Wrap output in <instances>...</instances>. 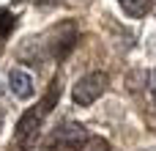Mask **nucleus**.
<instances>
[{
  "mask_svg": "<svg viewBox=\"0 0 156 151\" xmlns=\"http://www.w3.org/2000/svg\"><path fill=\"white\" fill-rule=\"evenodd\" d=\"M118 3H121L123 14H129V17H134V19L145 17V14H148V6H151V0H118Z\"/></svg>",
  "mask_w": 156,
  "mask_h": 151,
  "instance_id": "39448f33",
  "label": "nucleus"
},
{
  "mask_svg": "<svg viewBox=\"0 0 156 151\" xmlns=\"http://www.w3.org/2000/svg\"><path fill=\"white\" fill-rule=\"evenodd\" d=\"M0 127H3V113H0Z\"/></svg>",
  "mask_w": 156,
  "mask_h": 151,
  "instance_id": "6e6552de",
  "label": "nucleus"
},
{
  "mask_svg": "<svg viewBox=\"0 0 156 151\" xmlns=\"http://www.w3.org/2000/svg\"><path fill=\"white\" fill-rule=\"evenodd\" d=\"M148 77H151V80H148V88H151V96H154V102H156V69L148 74Z\"/></svg>",
  "mask_w": 156,
  "mask_h": 151,
  "instance_id": "0eeeda50",
  "label": "nucleus"
},
{
  "mask_svg": "<svg viewBox=\"0 0 156 151\" xmlns=\"http://www.w3.org/2000/svg\"><path fill=\"white\" fill-rule=\"evenodd\" d=\"M104 91H107V77H104L101 72H90V74H85V77H80V80L74 83V88H71V102L80 105V107H88V105H93Z\"/></svg>",
  "mask_w": 156,
  "mask_h": 151,
  "instance_id": "7ed1b4c3",
  "label": "nucleus"
},
{
  "mask_svg": "<svg viewBox=\"0 0 156 151\" xmlns=\"http://www.w3.org/2000/svg\"><path fill=\"white\" fill-rule=\"evenodd\" d=\"M14 25H16V17H14L8 8H0V41L14 30Z\"/></svg>",
  "mask_w": 156,
  "mask_h": 151,
  "instance_id": "423d86ee",
  "label": "nucleus"
},
{
  "mask_svg": "<svg viewBox=\"0 0 156 151\" xmlns=\"http://www.w3.org/2000/svg\"><path fill=\"white\" fill-rule=\"evenodd\" d=\"M55 99H58V88H52V91L41 99L38 107L27 110V113L19 118V124H16V146H19V149H22V146H30V140L36 138V132H38V127H41V118L55 107Z\"/></svg>",
  "mask_w": 156,
  "mask_h": 151,
  "instance_id": "f03ea898",
  "label": "nucleus"
},
{
  "mask_svg": "<svg viewBox=\"0 0 156 151\" xmlns=\"http://www.w3.org/2000/svg\"><path fill=\"white\" fill-rule=\"evenodd\" d=\"M88 143V129L80 121H60L49 135H47V149L49 151H77L85 149Z\"/></svg>",
  "mask_w": 156,
  "mask_h": 151,
  "instance_id": "f257e3e1",
  "label": "nucleus"
},
{
  "mask_svg": "<svg viewBox=\"0 0 156 151\" xmlns=\"http://www.w3.org/2000/svg\"><path fill=\"white\" fill-rule=\"evenodd\" d=\"M8 85H11V91H14L19 99L33 96V74L25 72V69H11V72H8Z\"/></svg>",
  "mask_w": 156,
  "mask_h": 151,
  "instance_id": "20e7f679",
  "label": "nucleus"
}]
</instances>
